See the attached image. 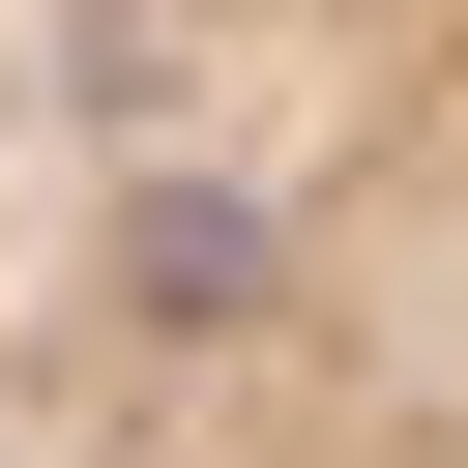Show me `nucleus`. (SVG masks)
<instances>
[{
    "label": "nucleus",
    "instance_id": "obj_1",
    "mask_svg": "<svg viewBox=\"0 0 468 468\" xmlns=\"http://www.w3.org/2000/svg\"><path fill=\"white\" fill-rule=\"evenodd\" d=\"M0 468H468V0H0Z\"/></svg>",
    "mask_w": 468,
    "mask_h": 468
}]
</instances>
